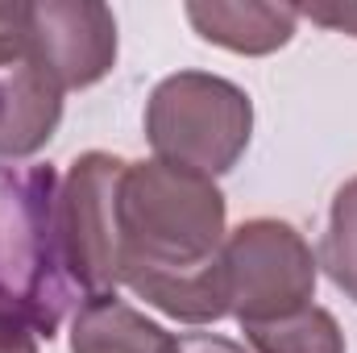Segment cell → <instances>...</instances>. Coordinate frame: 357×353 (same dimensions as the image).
<instances>
[{"label":"cell","mask_w":357,"mask_h":353,"mask_svg":"<svg viewBox=\"0 0 357 353\" xmlns=\"http://www.w3.org/2000/svg\"><path fill=\"white\" fill-rule=\"evenodd\" d=\"M54 167L0 163V308H13L38 337H54L79 287L63 262Z\"/></svg>","instance_id":"obj_1"},{"label":"cell","mask_w":357,"mask_h":353,"mask_svg":"<svg viewBox=\"0 0 357 353\" xmlns=\"http://www.w3.org/2000/svg\"><path fill=\"white\" fill-rule=\"evenodd\" d=\"M121 246L125 262L204 266L229 237L225 195L199 171L171 163H129L121 179Z\"/></svg>","instance_id":"obj_2"},{"label":"cell","mask_w":357,"mask_h":353,"mask_svg":"<svg viewBox=\"0 0 357 353\" xmlns=\"http://www.w3.org/2000/svg\"><path fill=\"white\" fill-rule=\"evenodd\" d=\"M254 137V104L233 80L208 71L167 75L146 100V142L158 163L216 179L233 171Z\"/></svg>","instance_id":"obj_3"},{"label":"cell","mask_w":357,"mask_h":353,"mask_svg":"<svg viewBox=\"0 0 357 353\" xmlns=\"http://www.w3.org/2000/svg\"><path fill=\"white\" fill-rule=\"evenodd\" d=\"M220 262L229 278V316L237 324H270L287 320L316 299V254L303 241V233L287 220L254 216L241 220L225 246Z\"/></svg>","instance_id":"obj_4"},{"label":"cell","mask_w":357,"mask_h":353,"mask_svg":"<svg viewBox=\"0 0 357 353\" xmlns=\"http://www.w3.org/2000/svg\"><path fill=\"white\" fill-rule=\"evenodd\" d=\"M125 158L108 150H88L71 163L59 183V233L63 262L84 295H108L121 287V179Z\"/></svg>","instance_id":"obj_5"},{"label":"cell","mask_w":357,"mask_h":353,"mask_svg":"<svg viewBox=\"0 0 357 353\" xmlns=\"http://www.w3.org/2000/svg\"><path fill=\"white\" fill-rule=\"evenodd\" d=\"M29 54L63 91L91 88L116 67V17L96 0L25 4Z\"/></svg>","instance_id":"obj_6"},{"label":"cell","mask_w":357,"mask_h":353,"mask_svg":"<svg viewBox=\"0 0 357 353\" xmlns=\"http://www.w3.org/2000/svg\"><path fill=\"white\" fill-rule=\"evenodd\" d=\"M121 287H129L150 308L183 324H216L229 316V278L220 254L204 266H150L125 262Z\"/></svg>","instance_id":"obj_7"},{"label":"cell","mask_w":357,"mask_h":353,"mask_svg":"<svg viewBox=\"0 0 357 353\" xmlns=\"http://www.w3.org/2000/svg\"><path fill=\"white\" fill-rule=\"evenodd\" d=\"M63 121V88L33 63L0 67V163H21L46 150Z\"/></svg>","instance_id":"obj_8"},{"label":"cell","mask_w":357,"mask_h":353,"mask_svg":"<svg viewBox=\"0 0 357 353\" xmlns=\"http://www.w3.org/2000/svg\"><path fill=\"white\" fill-rule=\"evenodd\" d=\"M183 13L204 42L225 46L233 54H274L295 38V25H299V8L258 4V0H245V4L191 0Z\"/></svg>","instance_id":"obj_9"},{"label":"cell","mask_w":357,"mask_h":353,"mask_svg":"<svg viewBox=\"0 0 357 353\" xmlns=\"http://www.w3.org/2000/svg\"><path fill=\"white\" fill-rule=\"evenodd\" d=\"M175 333L125 303L116 291L84 295L71 316V353H171Z\"/></svg>","instance_id":"obj_10"},{"label":"cell","mask_w":357,"mask_h":353,"mask_svg":"<svg viewBox=\"0 0 357 353\" xmlns=\"http://www.w3.org/2000/svg\"><path fill=\"white\" fill-rule=\"evenodd\" d=\"M241 333L254 345V353H345V333H341L337 316L320 303H312L287 320L245 324Z\"/></svg>","instance_id":"obj_11"},{"label":"cell","mask_w":357,"mask_h":353,"mask_svg":"<svg viewBox=\"0 0 357 353\" xmlns=\"http://www.w3.org/2000/svg\"><path fill=\"white\" fill-rule=\"evenodd\" d=\"M320 266L333 278V287L357 303V175L333 195L328 229L320 241Z\"/></svg>","instance_id":"obj_12"},{"label":"cell","mask_w":357,"mask_h":353,"mask_svg":"<svg viewBox=\"0 0 357 353\" xmlns=\"http://www.w3.org/2000/svg\"><path fill=\"white\" fill-rule=\"evenodd\" d=\"M29 54V29H25V4L4 0L0 4V67L21 63Z\"/></svg>","instance_id":"obj_13"},{"label":"cell","mask_w":357,"mask_h":353,"mask_svg":"<svg viewBox=\"0 0 357 353\" xmlns=\"http://www.w3.org/2000/svg\"><path fill=\"white\" fill-rule=\"evenodd\" d=\"M0 353H38V333L13 308H0Z\"/></svg>","instance_id":"obj_14"},{"label":"cell","mask_w":357,"mask_h":353,"mask_svg":"<svg viewBox=\"0 0 357 353\" xmlns=\"http://www.w3.org/2000/svg\"><path fill=\"white\" fill-rule=\"evenodd\" d=\"M299 17L357 38V4H312V8H299Z\"/></svg>","instance_id":"obj_15"},{"label":"cell","mask_w":357,"mask_h":353,"mask_svg":"<svg viewBox=\"0 0 357 353\" xmlns=\"http://www.w3.org/2000/svg\"><path fill=\"white\" fill-rule=\"evenodd\" d=\"M171 353H245V345H237L220 333H175Z\"/></svg>","instance_id":"obj_16"}]
</instances>
